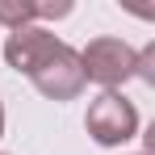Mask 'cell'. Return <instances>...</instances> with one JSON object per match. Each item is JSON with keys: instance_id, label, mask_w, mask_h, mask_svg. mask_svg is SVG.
<instances>
[{"instance_id": "6da1fadb", "label": "cell", "mask_w": 155, "mask_h": 155, "mask_svg": "<svg viewBox=\"0 0 155 155\" xmlns=\"http://www.w3.org/2000/svg\"><path fill=\"white\" fill-rule=\"evenodd\" d=\"M80 67L88 84H101V92H122L126 80L138 76V51L126 38H92L80 51Z\"/></svg>"}, {"instance_id": "7a4b0ae2", "label": "cell", "mask_w": 155, "mask_h": 155, "mask_svg": "<svg viewBox=\"0 0 155 155\" xmlns=\"http://www.w3.org/2000/svg\"><path fill=\"white\" fill-rule=\"evenodd\" d=\"M138 122H143L138 105L126 92H97L88 101V113H84V130L92 134L97 147H126L138 134Z\"/></svg>"}, {"instance_id": "3957f363", "label": "cell", "mask_w": 155, "mask_h": 155, "mask_svg": "<svg viewBox=\"0 0 155 155\" xmlns=\"http://www.w3.org/2000/svg\"><path fill=\"white\" fill-rule=\"evenodd\" d=\"M63 51V38H54L46 25H25V29H13L4 38V63L21 76H38L54 54Z\"/></svg>"}, {"instance_id": "277c9868", "label": "cell", "mask_w": 155, "mask_h": 155, "mask_svg": "<svg viewBox=\"0 0 155 155\" xmlns=\"http://www.w3.org/2000/svg\"><path fill=\"white\" fill-rule=\"evenodd\" d=\"M34 88H38L46 101H76L80 92L88 88L84 67H80V51H71V46L63 42V51H59L51 63L34 76Z\"/></svg>"}, {"instance_id": "5b68a950", "label": "cell", "mask_w": 155, "mask_h": 155, "mask_svg": "<svg viewBox=\"0 0 155 155\" xmlns=\"http://www.w3.org/2000/svg\"><path fill=\"white\" fill-rule=\"evenodd\" d=\"M0 25L8 29H25V25H38V4L34 0H0Z\"/></svg>"}, {"instance_id": "8992f818", "label": "cell", "mask_w": 155, "mask_h": 155, "mask_svg": "<svg viewBox=\"0 0 155 155\" xmlns=\"http://www.w3.org/2000/svg\"><path fill=\"white\" fill-rule=\"evenodd\" d=\"M151 63H155V46H143L138 51V80L151 84Z\"/></svg>"}, {"instance_id": "52a82bcc", "label": "cell", "mask_w": 155, "mask_h": 155, "mask_svg": "<svg viewBox=\"0 0 155 155\" xmlns=\"http://www.w3.org/2000/svg\"><path fill=\"white\" fill-rule=\"evenodd\" d=\"M0 138H4V105H0Z\"/></svg>"}, {"instance_id": "ba28073f", "label": "cell", "mask_w": 155, "mask_h": 155, "mask_svg": "<svg viewBox=\"0 0 155 155\" xmlns=\"http://www.w3.org/2000/svg\"><path fill=\"white\" fill-rule=\"evenodd\" d=\"M0 155H4V151H0Z\"/></svg>"}]
</instances>
